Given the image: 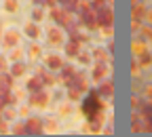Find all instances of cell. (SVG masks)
<instances>
[{"instance_id":"1","label":"cell","mask_w":152,"mask_h":137,"mask_svg":"<svg viewBox=\"0 0 152 137\" xmlns=\"http://www.w3.org/2000/svg\"><path fill=\"white\" fill-rule=\"evenodd\" d=\"M104 97L99 95V91H89V95L85 97L83 101V114L87 120H104V103H102Z\"/></svg>"},{"instance_id":"2","label":"cell","mask_w":152,"mask_h":137,"mask_svg":"<svg viewBox=\"0 0 152 137\" xmlns=\"http://www.w3.org/2000/svg\"><path fill=\"white\" fill-rule=\"evenodd\" d=\"M74 11H70V9H66V7H59V9H53L51 11V17H53V21L57 23V26H61V28H74Z\"/></svg>"},{"instance_id":"3","label":"cell","mask_w":152,"mask_h":137,"mask_svg":"<svg viewBox=\"0 0 152 137\" xmlns=\"http://www.w3.org/2000/svg\"><path fill=\"white\" fill-rule=\"evenodd\" d=\"M47 42H49V47H64L66 44V32H64V28L61 26H51L49 30H47Z\"/></svg>"},{"instance_id":"4","label":"cell","mask_w":152,"mask_h":137,"mask_svg":"<svg viewBox=\"0 0 152 137\" xmlns=\"http://www.w3.org/2000/svg\"><path fill=\"white\" fill-rule=\"evenodd\" d=\"M49 101H51V95H49L45 89H40V91H34V93L30 95V106H32V108L45 110V108H49Z\"/></svg>"},{"instance_id":"5","label":"cell","mask_w":152,"mask_h":137,"mask_svg":"<svg viewBox=\"0 0 152 137\" xmlns=\"http://www.w3.org/2000/svg\"><path fill=\"white\" fill-rule=\"evenodd\" d=\"M110 74V63L108 61H93V72H91V78L95 82H102L104 78H108Z\"/></svg>"},{"instance_id":"6","label":"cell","mask_w":152,"mask_h":137,"mask_svg":"<svg viewBox=\"0 0 152 137\" xmlns=\"http://www.w3.org/2000/svg\"><path fill=\"white\" fill-rule=\"evenodd\" d=\"M26 129H28V135H42L45 133V120L38 118V116H28Z\"/></svg>"},{"instance_id":"7","label":"cell","mask_w":152,"mask_h":137,"mask_svg":"<svg viewBox=\"0 0 152 137\" xmlns=\"http://www.w3.org/2000/svg\"><path fill=\"white\" fill-rule=\"evenodd\" d=\"M95 15H97L99 28H102V26H114V13H112V7H110V4H106L104 9H97V11H95Z\"/></svg>"},{"instance_id":"8","label":"cell","mask_w":152,"mask_h":137,"mask_svg":"<svg viewBox=\"0 0 152 137\" xmlns=\"http://www.w3.org/2000/svg\"><path fill=\"white\" fill-rule=\"evenodd\" d=\"M19 38H21V34H19L15 28H9V30L4 32V36H2V47H4L7 51H11L13 47L19 44Z\"/></svg>"},{"instance_id":"9","label":"cell","mask_w":152,"mask_h":137,"mask_svg":"<svg viewBox=\"0 0 152 137\" xmlns=\"http://www.w3.org/2000/svg\"><path fill=\"white\" fill-rule=\"evenodd\" d=\"M42 61H45V68H49L51 72H61V68L66 66L64 57H59V55H45Z\"/></svg>"},{"instance_id":"10","label":"cell","mask_w":152,"mask_h":137,"mask_svg":"<svg viewBox=\"0 0 152 137\" xmlns=\"http://www.w3.org/2000/svg\"><path fill=\"white\" fill-rule=\"evenodd\" d=\"M80 47H83V42L78 40V38H74V40H70V42H66L64 44V51H66V57L68 59H76V57L80 55Z\"/></svg>"},{"instance_id":"11","label":"cell","mask_w":152,"mask_h":137,"mask_svg":"<svg viewBox=\"0 0 152 137\" xmlns=\"http://www.w3.org/2000/svg\"><path fill=\"white\" fill-rule=\"evenodd\" d=\"M23 34H26L28 38H32V40H38V38L42 36V30H40V26L32 19V21H28V23L23 26Z\"/></svg>"},{"instance_id":"12","label":"cell","mask_w":152,"mask_h":137,"mask_svg":"<svg viewBox=\"0 0 152 137\" xmlns=\"http://www.w3.org/2000/svg\"><path fill=\"white\" fill-rule=\"evenodd\" d=\"M99 95L104 97V99H112L114 97V82L110 80V78H104V80L99 82Z\"/></svg>"},{"instance_id":"13","label":"cell","mask_w":152,"mask_h":137,"mask_svg":"<svg viewBox=\"0 0 152 137\" xmlns=\"http://www.w3.org/2000/svg\"><path fill=\"white\" fill-rule=\"evenodd\" d=\"M13 85H15V76L13 74H7V72L0 74V93H11Z\"/></svg>"},{"instance_id":"14","label":"cell","mask_w":152,"mask_h":137,"mask_svg":"<svg viewBox=\"0 0 152 137\" xmlns=\"http://www.w3.org/2000/svg\"><path fill=\"white\" fill-rule=\"evenodd\" d=\"M91 55H93V61H110L112 53L108 51V47H93Z\"/></svg>"},{"instance_id":"15","label":"cell","mask_w":152,"mask_h":137,"mask_svg":"<svg viewBox=\"0 0 152 137\" xmlns=\"http://www.w3.org/2000/svg\"><path fill=\"white\" fill-rule=\"evenodd\" d=\"M146 13H148V7L142 2V0H140V2H135V4H133V9H131V17H133V19H140V21H144V19H146Z\"/></svg>"},{"instance_id":"16","label":"cell","mask_w":152,"mask_h":137,"mask_svg":"<svg viewBox=\"0 0 152 137\" xmlns=\"http://www.w3.org/2000/svg\"><path fill=\"white\" fill-rule=\"evenodd\" d=\"M26 89L30 91V93H34V91H40V89H45V80L40 76H32L30 80L26 82Z\"/></svg>"},{"instance_id":"17","label":"cell","mask_w":152,"mask_h":137,"mask_svg":"<svg viewBox=\"0 0 152 137\" xmlns=\"http://www.w3.org/2000/svg\"><path fill=\"white\" fill-rule=\"evenodd\" d=\"M131 51H133V55L135 57H140V55H144V53H148V42L144 40H133V47H131Z\"/></svg>"},{"instance_id":"18","label":"cell","mask_w":152,"mask_h":137,"mask_svg":"<svg viewBox=\"0 0 152 137\" xmlns=\"http://www.w3.org/2000/svg\"><path fill=\"white\" fill-rule=\"evenodd\" d=\"M26 70H28L26 61H13V66H11V74H13L15 78L23 76V74H26Z\"/></svg>"},{"instance_id":"19","label":"cell","mask_w":152,"mask_h":137,"mask_svg":"<svg viewBox=\"0 0 152 137\" xmlns=\"http://www.w3.org/2000/svg\"><path fill=\"white\" fill-rule=\"evenodd\" d=\"M26 55V49L23 47H13L11 49V53H9V61H21V57Z\"/></svg>"},{"instance_id":"20","label":"cell","mask_w":152,"mask_h":137,"mask_svg":"<svg viewBox=\"0 0 152 137\" xmlns=\"http://www.w3.org/2000/svg\"><path fill=\"white\" fill-rule=\"evenodd\" d=\"M40 55H42V47H40V44H36V42H34V44L28 47V57H30V61H36Z\"/></svg>"},{"instance_id":"21","label":"cell","mask_w":152,"mask_h":137,"mask_svg":"<svg viewBox=\"0 0 152 137\" xmlns=\"http://www.w3.org/2000/svg\"><path fill=\"white\" fill-rule=\"evenodd\" d=\"M38 74H40V78L45 80L47 87H53V85H55V78L51 76V70H49V68H40V70H38Z\"/></svg>"},{"instance_id":"22","label":"cell","mask_w":152,"mask_h":137,"mask_svg":"<svg viewBox=\"0 0 152 137\" xmlns=\"http://www.w3.org/2000/svg\"><path fill=\"white\" fill-rule=\"evenodd\" d=\"M0 114H2V118H4V120L13 122V120L17 118V114H19V112H17L15 108H9V106H4V108H2V112H0Z\"/></svg>"},{"instance_id":"23","label":"cell","mask_w":152,"mask_h":137,"mask_svg":"<svg viewBox=\"0 0 152 137\" xmlns=\"http://www.w3.org/2000/svg\"><path fill=\"white\" fill-rule=\"evenodd\" d=\"M47 17V11H45V4H38L36 9H34V13H32V19H34V21L36 23H40L42 21V19Z\"/></svg>"},{"instance_id":"24","label":"cell","mask_w":152,"mask_h":137,"mask_svg":"<svg viewBox=\"0 0 152 137\" xmlns=\"http://www.w3.org/2000/svg\"><path fill=\"white\" fill-rule=\"evenodd\" d=\"M137 59H140V66H142V70H148V68H152V53H150V51H148V53H144V55H140Z\"/></svg>"},{"instance_id":"25","label":"cell","mask_w":152,"mask_h":137,"mask_svg":"<svg viewBox=\"0 0 152 137\" xmlns=\"http://www.w3.org/2000/svg\"><path fill=\"white\" fill-rule=\"evenodd\" d=\"M59 131V125H57L55 118H45V133H57Z\"/></svg>"},{"instance_id":"26","label":"cell","mask_w":152,"mask_h":137,"mask_svg":"<svg viewBox=\"0 0 152 137\" xmlns=\"http://www.w3.org/2000/svg\"><path fill=\"white\" fill-rule=\"evenodd\" d=\"M4 11L11 13V15H15L19 11V0H4Z\"/></svg>"},{"instance_id":"27","label":"cell","mask_w":152,"mask_h":137,"mask_svg":"<svg viewBox=\"0 0 152 137\" xmlns=\"http://www.w3.org/2000/svg\"><path fill=\"white\" fill-rule=\"evenodd\" d=\"M80 95H83V91L78 89V87H70V91H68V99L70 101H80Z\"/></svg>"},{"instance_id":"28","label":"cell","mask_w":152,"mask_h":137,"mask_svg":"<svg viewBox=\"0 0 152 137\" xmlns=\"http://www.w3.org/2000/svg\"><path fill=\"white\" fill-rule=\"evenodd\" d=\"M140 38H144L146 42H150V40H152V26H150V23L142 26V30H140Z\"/></svg>"},{"instance_id":"29","label":"cell","mask_w":152,"mask_h":137,"mask_svg":"<svg viewBox=\"0 0 152 137\" xmlns=\"http://www.w3.org/2000/svg\"><path fill=\"white\" fill-rule=\"evenodd\" d=\"M11 133H13V135H28V129H26V122H17V125H13V129H11Z\"/></svg>"},{"instance_id":"30","label":"cell","mask_w":152,"mask_h":137,"mask_svg":"<svg viewBox=\"0 0 152 137\" xmlns=\"http://www.w3.org/2000/svg\"><path fill=\"white\" fill-rule=\"evenodd\" d=\"M76 59H78V61H80L83 66H89V63L93 61V55H89V53H83V51H80V55L76 57Z\"/></svg>"},{"instance_id":"31","label":"cell","mask_w":152,"mask_h":137,"mask_svg":"<svg viewBox=\"0 0 152 137\" xmlns=\"http://www.w3.org/2000/svg\"><path fill=\"white\" fill-rule=\"evenodd\" d=\"M140 72H142V66H140V59H135V61L131 63V74L137 78V76H140Z\"/></svg>"},{"instance_id":"32","label":"cell","mask_w":152,"mask_h":137,"mask_svg":"<svg viewBox=\"0 0 152 137\" xmlns=\"http://www.w3.org/2000/svg\"><path fill=\"white\" fill-rule=\"evenodd\" d=\"M142 103H144V99H142L140 95H133V97H131V106H133V110H140Z\"/></svg>"},{"instance_id":"33","label":"cell","mask_w":152,"mask_h":137,"mask_svg":"<svg viewBox=\"0 0 152 137\" xmlns=\"http://www.w3.org/2000/svg\"><path fill=\"white\" fill-rule=\"evenodd\" d=\"M142 97H146V99H152V85H144V89H142Z\"/></svg>"},{"instance_id":"34","label":"cell","mask_w":152,"mask_h":137,"mask_svg":"<svg viewBox=\"0 0 152 137\" xmlns=\"http://www.w3.org/2000/svg\"><path fill=\"white\" fill-rule=\"evenodd\" d=\"M30 108H32V106H21V108L17 110V112H19V116H23V118H28V116H30Z\"/></svg>"},{"instance_id":"35","label":"cell","mask_w":152,"mask_h":137,"mask_svg":"<svg viewBox=\"0 0 152 137\" xmlns=\"http://www.w3.org/2000/svg\"><path fill=\"white\" fill-rule=\"evenodd\" d=\"M7 68H9V63H7V57H2V55H0V74H2V72H7Z\"/></svg>"},{"instance_id":"36","label":"cell","mask_w":152,"mask_h":137,"mask_svg":"<svg viewBox=\"0 0 152 137\" xmlns=\"http://www.w3.org/2000/svg\"><path fill=\"white\" fill-rule=\"evenodd\" d=\"M146 21L152 26V9H148V13H146Z\"/></svg>"},{"instance_id":"37","label":"cell","mask_w":152,"mask_h":137,"mask_svg":"<svg viewBox=\"0 0 152 137\" xmlns=\"http://www.w3.org/2000/svg\"><path fill=\"white\" fill-rule=\"evenodd\" d=\"M106 47H108V51H110V53H114V40H112V38H110V42H108Z\"/></svg>"},{"instance_id":"38","label":"cell","mask_w":152,"mask_h":137,"mask_svg":"<svg viewBox=\"0 0 152 137\" xmlns=\"http://www.w3.org/2000/svg\"><path fill=\"white\" fill-rule=\"evenodd\" d=\"M104 133H106V135H112V133H114V131H112V125H108V127H104Z\"/></svg>"},{"instance_id":"39","label":"cell","mask_w":152,"mask_h":137,"mask_svg":"<svg viewBox=\"0 0 152 137\" xmlns=\"http://www.w3.org/2000/svg\"><path fill=\"white\" fill-rule=\"evenodd\" d=\"M108 2H110V4H112V0H108Z\"/></svg>"}]
</instances>
